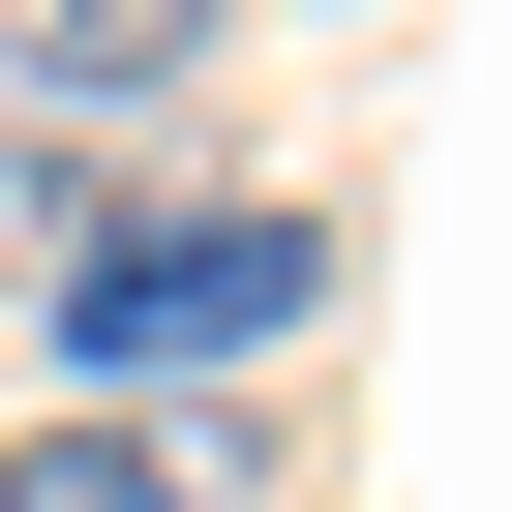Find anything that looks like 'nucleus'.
Here are the masks:
<instances>
[{
  "label": "nucleus",
  "mask_w": 512,
  "mask_h": 512,
  "mask_svg": "<svg viewBox=\"0 0 512 512\" xmlns=\"http://www.w3.org/2000/svg\"><path fill=\"white\" fill-rule=\"evenodd\" d=\"M0 241H31V272H61V241H91V181H61V151H0Z\"/></svg>",
  "instance_id": "4"
},
{
  "label": "nucleus",
  "mask_w": 512,
  "mask_h": 512,
  "mask_svg": "<svg viewBox=\"0 0 512 512\" xmlns=\"http://www.w3.org/2000/svg\"><path fill=\"white\" fill-rule=\"evenodd\" d=\"M332 272H362V241L302 181H181V211H91L31 272V362H61V422H181V362H302Z\"/></svg>",
  "instance_id": "1"
},
{
  "label": "nucleus",
  "mask_w": 512,
  "mask_h": 512,
  "mask_svg": "<svg viewBox=\"0 0 512 512\" xmlns=\"http://www.w3.org/2000/svg\"><path fill=\"white\" fill-rule=\"evenodd\" d=\"M211 61V0H0V91H31V121H151Z\"/></svg>",
  "instance_id": "2"
},
{
  "label": "nucleus",
  "mask_w": 512,
  "mask_h": 512,
  "mask_svg": "<svg viewBox=\"0 0 512 512\" xmlns=\"http://www.w3.org/2000/svg\"><path fill=\"white\" fill-rule=\"evenodd\" d=\"M0 512H241V422H31Z\"/></svg>",
  "instance_id": "3"
}]
</instances>
